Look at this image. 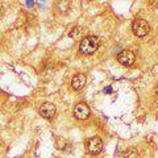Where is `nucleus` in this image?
<instances>
[{"label":"nucleus","instance_id":"8","mask_svg":"<svg viewBox=\"0 0 158 158\" xmlns=\"http://www.w3.org/2000/svg\"><path fill=\"white\" fill-rule=\"evenodd\" d=\"M138 157V152L135 148H129L123 153V158H137Z\"/></svg>","mask_w":158,"mask_h":158},{"label":"nucleus","instance_id":"1","mask_svg":"<svg viewBox=\"0 0 158 158\" xmlns=\"http://www.w3.org/2000/svg\"><path fill=\"white\" fill-rule=\"evenodd\" d=\"M99 45H100V41L96 36H87L81 41V45H79V52L82 54H86V56H90V54H94Z\"/></svg>","mask_w":158,"mask_h":158},{"label":"nucleus","instance_id":"12","mask_svg":"<svg viewBox=\"0 0 158 158\" xmlns=\"http://www.w3.org/2000/svg\"><path fill=\"white\" fill-rule=\"evenodd\" d=\"M156 91H157V94H158V85H157V87H156Z\"/></svg>","mask_w":158,"mask_h":158},{"label":"nucleus","instance_id":"7","mask_svg":"<svg viewBox=\"0 0 158 158\" xmlns=\"http://www.w3.org/2000/svg\"><path fill=\"white\" fill-rule=\"evenodd\" d=\"M86 83H87V78L85 74H75L71 79V87L77 91L82 90V88L86 86Z\"/></svg>","mask_w":158,"mask_h":158},{"label":"nucleus","instance_id":"4","mask_svg":"<svg viewBox=\"0 0 158 158\" xmlns=\"http://www.w3.org/2000/svg\"><path fill=\"white\" fill-rule=\"evenodd\" d=\"M74 115H75L77 118L79 120H85L90 116V107H88L86 103H79V104L75 106L74 108Z\"/></svg>","mask_w":158,"mask_h":158},{"label":"nucleus","instance_id":"13","mask_svg":"<svg viewBox=\"0 0 158 158\" xmlns=\"http://www.w3.org/2000/svg\"><path fill=\"white\" fill-rule=\"evenodd\" d=\"M2 11H3V9H2V7H0V15H2Z\"/></svg>","mask_w":158,"mask_h":158},{"label":"nucleus","instance_id":"2","mask_svg":"<svg viewBox=\"0 0 158 158\" xmlns=\"http://www.w3.org/2000/svg\"><path fill=\"white\" fill-rule=\"evenodd\" d=\"M132 31L135 33V36H137V37H145L150 31L149 23H148L146 20L137 19L132 24Z\"/></svg>","mask_w":158,"mask_h":158},{"label":"nucleus","instance_id":"3","mask_svg":"<svg viewBox=\"0 0 158 158\" xmlns=\"http://www.w3.org/2000/svg\"><path fill=\"white\" fill-rule=\"evenodd\" d=\"M117 61L124 66H132L136 61V56L131 50H123L117 54Z\"/></svg>","mask_w":158,"mask_h":158},{"label":"nucleus","instance_id":"11","mask_svg":"<svg viewBox=\"0 0 158 158\" xmlns=\"http://www.w3.org/2000/svg\"><path fill=\"white\" fill-rule=\"evenodd\" d=\"M25 4H27L28 7H33V4H34V3H33V2H25Z\"/></svg>","mask_w":158,"mask_h":158},{"label":"nucleus","instance_id":"5","mask_svg":"<svg viewBox=\"0 0 158 158\" xmlns=\"http://www.w3.org/2000/svg\"><path fill=\"white\" fill-rule=\"evenodd\" d=\"M87 149L88 152L91 153V154H99L102 150H103V142L99 137H92L90 138V141H88L87 144Z\"/></svg>","mask_w":158,"mask_h":158},{"label":"nucleus","instance_id":"9","mask_svg":"<svg viewBox=\"0 0 158 158\" xmlns=\"http://www.w3.org/2000/svg\"><path fill=\"white\" fill-rule=\"evenodd\" d=\"M79 34H81V29H79L78 27H74V29L70 32V34H69V36H70L71 38H78Z\"/></svg>","mask_w":158,"mask_h":158},{"label":"nucleus","instance_id":"10","mask_svg":"<svg viewBox=\"0 0 158 158\" xmlns=\"http://www.w3.org/2000/svg\"><path fill=\"white\" fill-rule=\"evenodd\" d=\"M104 92H106V94H112V87H111V86L106 87V88H104Z\"/></svg>","mask_w":158,"mask_h":158},{"label":"nucleus","instance_id":"6","mask_svg":"<svg viewBox=\"0 0 158 158\" xmlns=\"http://www.w3.org/2000/svg\"><path fill=\"white\" fill-rule=\"evenodd\" d=\"M57 108L53 103H44V104L40 107V115L45 118H52L54 115H56Z\"/></svg>","mask_w":158,"mask_h":158}]
</instances>
